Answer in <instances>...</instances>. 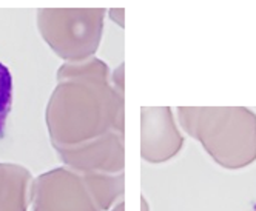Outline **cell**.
Returning a JSON list of instances; mask_svg holds the SVG:
<instances>
[{
    "label": "cell",
    "mask_w": 256,
    "mask_h": 211,
    "mask_svg": "<svg viewBox=\"0 0 256 211\" xmlns=\"http://www.w3.org/2000/svg\"><path fill=\"white\" fill-rule=\"evenodd\" d=\"M51 145L70 147L106 133L125 134V96L104 79L58 82L45 108Z\"/></svg>",
    "instance_id": "1"
},
{
    "label": "cell",
    "mask_w": 256,
    "mask_h": 211,
    "mask_svg": "<svg viewBox=\"0 0 256 211\" xmlns=\"http://www.w3.org/2000/svg\"><path fill=\"white\" fill-rule=\"evenodd\" d=\"M176 116L180 128L218 165L241 170L256 161V114L252 110L179 107Z\"/></svg>",
    "instance_id": "2"
},
{
    "label": "cell",
    "mask_w": 256,
    "mask_h": 211,
    "mask_svg": "<svg viewBox=\"0 0 256 211\" xmlns=\"http://www.w3.org/2000/svg\"><path fill=\"white\" fill-rule=\"evenodd\" d=\"M104 8H42L36 14L40 37L66 63L94 57L105 26Z\"/></svg>",
    "instance_id": "3"
},
{
    "label": "cell",
    "mask_w": 256,
    "mask_h": 211,
    "mask_svg": "<svg viewBox=\"0 0 256 211\" xmlns=\"http://www.w3.org/2000/svg\"><path fill=\"white\" fill-rule=\"evenodd\" d=\"M32 211H99L82 181L66 167L39 174L31 184Z\"/></svg>",
    "instance_id": "4"
},
{
    "label": "cell",
    "mask_w": 256,
    "mask_h": 211,
    "mask_svg": "<svg viewBox=\"0 0 256 211\" xmlns=\"http://www.w3.org/2000/svg\"><path fill=\"white\" fill-rule=\"evenodd\" d=\"M62 167L78 174L90 173H124L125 168V134L106 133L88 142L60 147L52 145Z\"/></svg>",
    "instance_id": "5"
},
{
    "label": "cell",
    "mask_w": 256,
    "mask_h": 211,
    "mask_svg": "<svg viewBox=\"0 0 256 211\" xmlns=\"http://www.w3.org/2000/svg\"><path fill=\"white\" fill-rule=\"evenodd\" d=\"M184 136L168 107L140 110V157L148 164H164L182 150Z\"/></svg>",
    "instance_id": "6"
},
{
    "label": "cell",
    "mask_w": 256,
    "mask_h": 211,
    "mask_svg": "<svg viewBox=\"0 0 256 211\" xmlns=\"http://www.w3.org/2000/svg\"><path fill=\"white\" fill-rule=\"evenodd\" d=\"M32 179L26 167L0 162V211H28Z\"/></svg>",
    "instance_id": "7"
},
{
    "label": "cell",
    "mask_w": 256,
    "mask_h": 211,
    "mask_svg": "<svg viewBox=\"0 0 256 211\" xmlns=\"http://www.w3.org/2000/svg\"><path fill=\"white\" fill-rule=\"evenodd\" d=\"M82 181L99 211L112 210L125 191V174L124 173H90L80 174Z\"/></svg>",
    "instance_id": "8"
},
{
    "label": "cell",
    "mask_w": 256,
    "mask_h": 211,
    "mask_svg": "<svg viewBox=\"0 0 256 211\" xmlns=\"http://www.w3.org/2000/svg\"><path fill=\"white\" fill-rule=\"evenodd\" d=\"M110 73H112L110 66L102 59H98L94 56V57L82 60V62H72V63L64 62L58 68L56 79H58V82L66 80V79H76V77L110 80Z\"/></svg>",
    "instance_id": "9"
},
{
    "label": "cell",
    "mask_w": 256,
    "mask_h": 211,
    "mask_svg": "<svg viewBox=\"0 0 256 211\" xmlns=\"http://www.w3.org/2000/svg\"><path fill=\"white\" fill-rule=\"evenodd\" d=\"M14 80L10 68L0 62V139H4L6 131L8 117L12 108Z\"/></svg>",
    "instance_id": "10"
},
{
    "label": "cell",
    "mask_w": 256,
    "mask_h": 211,
    "mask_svg": "<svg viewBox=\"0 0 256 211\" xmlns=\"http://www.w3.org/2000/svg\"><path fill=\"white\" fill-rule=\"evenodd\" d=\"M110 83L116 91L125 96V63L120 62L112 73H110Z\"/></svg>",
    "instance_id": "11"
},
{
    "label": "cell",
    "mask_w": 256,
    "mask_h": 211,
    "mask_svg": "<svg viewBox=\"0 0 256 211\" xmlns=\"http://www.w3.org/2000/svg\"><path fill=\"white\" fill-rule=\"evenodd\" d=\"M110 20L114 22L119 28H125V9L124 8H112L106 11Z\"/></svg>",
    "instance_id": "12"
},
{
    "label": "cell",
    "mask_w": 256,
    "mask_h": 211,
    "mask_svg": "<svg viewBox=\"0 0 256 211\" xmlns=\"http://www.w3.org/2000/svg\"><path fill=\"white\" fill-rule=\"evenodd\" d=\"M140 211H150V204L144 196L140 198Z\"/></svg>",
    "instance_id": "13"
},
{
    "label": "cell",
    "mask_w": 256,
    "mask_h": 211,
    "mask_svg": "<svg viewBox=\"0 0 256 211\" xmlns=\"http://www.w3.org/2000/svg\"><path fill=\"white\" fill-rule=\"evenodd\" d=\"M110 211H125V202L124 201H119Z\"/></svg>",
    "instance_id": "14"
}]
</instances>
